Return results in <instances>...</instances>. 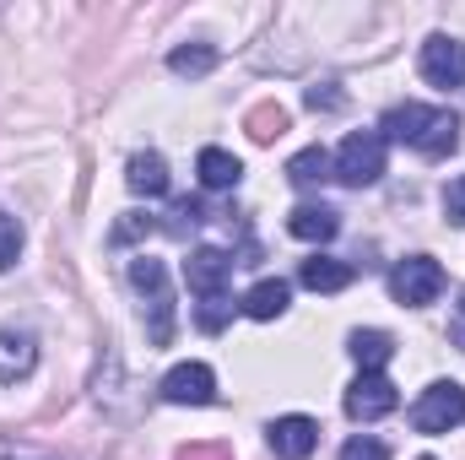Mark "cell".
I'll use <instances>...</instances> for the list:
<instances>
[{
    "label": "cell",
    "instance_id": "cell-1",
    "mask_svg": "<svg viewBox=\"0 0 465 460\" xmlns=\"http://www.w3.org/2000/svg\"><path fill=\"white\" fill-rule=\"evenodd\" d=\"M384 141H401V146H417L422 157H450L460 152V115L455 109H428V104H395L384 125H379Z\"/></svg>",
    "mask_w": 465,
    "mask_h": 460
},
{
    "label": "cell",
    "instance_id": "cell-2",
    "mask_svg": "<svg viewBox=\"0 0 465 460\" xmlns=\"http://www.w3.org/2000/svg\"><path fill=\"white\" fill-rule=\"evenodd\" d=\"M130 287L146 298V342L168 346L173 342V293H168V265L152 260V255H135L130 260Z\"/></svg>",
    "mask_w": 465,
    "mask_h": 460
},
{
    "label": "cell",
    "instance_id": "cell-3",
    "mask_svg": "<svg viewBox=\"0 0 465 460\" xmlns=\"http://www.w3.org/2000/svg\"><path fill=\"white\" fill-rule=\"evenodd\" d=\"M384 135L379 130H351L347 141L336 146V157H331V179H341L351 190H368V185H379L384 179Z\"/></svg>",
    "mask_w": 465,
    "mask_h": 460
},
{
    "label": "cell",
    "instance_id": "cell-4",
    "mask_svg": "<svg viewBox=\"0 0 465 460\" xmlns=\"http://www.w3.org/2000/svg\"><path fill=\"white\" fill-rule=\"evenodd\" d=\"M444 265L433 260V255H406L395 271H390V293H395V304H406V309H428V304H439V293H444Z\"/></svg>",
    "mask_w": 465,
    "mask_h": 460
},
{
    "label": "cell",
    "instance_id": "cell-5",
    "mask_svg": "<svg viewBox=\"0 0 465 460\" xmlns=\"http://www.w3.org/2000/svg\"><path fill=\"white\" fill-rule=\"evenodd\" d=\"M460 423H465V385H455V379H433L411 406L417 434H455Z\"/></svg>",
    "mask_w": 465,
    "mask_h": 460
},
{
    "label": "cell",
    "instance_id": "cell-6",
    "mask_svg": "<svg viewBox=\"0 0 465 460\" xmlns=\"http://www.w3.org/2000/svg\"><path fill=\"white\" fill-rule=\"evenodd\" d=\"M232 265H238V260H232L228 249L201 244V249H190V260H184V287H190L195 298H228Z\"/></svg>",
    "mask_w": 465,
    "mask_h": 460
},
{
    "label": "cell",
    "instance_id": "cell-7",
    "mask_svg": "<svg viewBox=\"0 0 465 460\" xmlns=\"http://www.w3.org/2000/svg\"><path fill=\"white\" fill-rule=\"evenodd\" d=\"M157 395L168 406H212L217 401V374L206 363H173L157 385Z\"/></svg>",
    "mask_w": 465,
    "mask_h": 460
},
{
    "label": "cell",
    "instance_id": "cell-8",
    "mask_svg": "<svg viewBox=\"0 0 465 460\" xmlns=\"http://www.w3.org/2000/svg\"><path fill=\"white\" fill-rule=\"evenodd\" d=\"M422 82L428 87H465V44L450 38V33H433L422 44Z\"/></svg>",
    "mask_w": 465,
    "mask_h": 460
},
{
    "label": "cell",
    "instance_id": "cell-9",
    "mask_svg": "<svg viewBox=\"0 0 465 460\" xmlns=\"http://www.w3.org/2000/svg\"><path fill=\"white\" fill-rule=\"evenodd\" d=\"M401 406V390L384 379V374H357L347 390V417L357 423H379V417H390Z\"/></svg>",
    "mask_w": 465,
    "mask_h": 460
},
{
    "label": "cell",
    "instance_id": "cell-10",
    "mask_svg": "<svg viewBox=\"0 0 465 460\" xmlns=\"http://www.w3.org/2000/svg\"><path fill=\"white\" fill-rule=\"evenodd\" d=\"M265 439H271L276 460H309L314 450H320V423L303 417V412H292V417H276Z\"/></svg>",
    "mask_w": 465,
    "mask_h": 460
},
{
    "label": "cell",
    "instance_id": "cell-11",
    "mask_svg": "<svg viewBox=\"0 0 465 460\" xmlns=\"http://www.w3.org/2000/svg\"><path fill=\"white\" fill-rule=\"evenodd\" d=\"M124 185H130V195H146V201H163L168 195V163L157 157V152H135L130 163H124Z\"/></svg>",
    "mask_w": 465,
    "mask_h": 460
},
{
    "label": "cell",
    "instance_id": "cell-12",
    "mask_svg": "<svg viewBox=\"0 0 465 460\" xmlns=\"http://www.w3.org/2000/svg\"><path fill=\"white\" fill-rule=\"evenodd\" d=\"M351 276H357V265L351 260H336V255H314V260L298 265V282L309 293H341V287H351Z\"/></svg>",
    "mask_w": 465,
    "mask_h": 460
},
{
    "label": "cell",
    "instance_id": "cell-13",
    "mask_svg": "<svg viewBox=\"0 0 465 460\" xmlns=\"http://www.w3.org/2000/svg\"><path fill=\"white\" fill-rule=\"evenodd\" d=\"M287 304H292V287H287L282 276H265V282H254V287L238 298V309H243L249 320H282Z\"/></svg>",
    "mask_w": 465,
    "mask_h": 460
},
{
    "label": "cell",
    "instance_id": "cell-14",
    "mask_svg": "<svg viewBox=\"0 0 465 460\" xmlns=\"http://www.w3.org/2000/svg\"><path fill=\"white\" fill-rule=\"evenodd\" d=\"M38 368V342L27 331H0V385H16Z\"/></svg>",
    "mask_w": 465,
    "mask_h": 460
},
{
    "label": "cell",
    "instance_id": "cell-15",
    "mask_svg": "<svg viewBox=\"0 0 465 460\" xmlns=\"http://www.w3.org/2000/svg\"><path fill=\"white\" fill-rule=\"evenodd\" d=\"M287 233L292 238H303V244H331L336 233H341V212H331V206H292V217H287Z\"/></svg>",
    "mask_w": 465,
    "mask_h": 460
},
{
    "label": "cell",
    "instance_id": "cell-16",
    "mask_svg": "<svg viewBox=\"0 0 465 460\" xmlns=\"http://www.w3.org/2000/svg\"><path fill=\"white\" fill-rule=\"evenodd\" d=\"M195 174H201V185H206V190H238V179H243V163L232 157L228 146H201V157H195Z\"/></svg>",
    "mask_w": 465,
    "mask_h": 460
},
{
    "label": "cell",
    "instance_id": "cell-17",
    "mask_svg": "<svg viewBox=\"0 0 465 460\" xmlns=\"http://www.w3.org/2000/svg\"><path fill=\"white\" fill-rule=\"evenodd\" d=\"M347 352H351V363H357L362 374H384V363L395 357V342H390L384 331H351Z\"/></svg>",
    "mask_w": 465,
    "mask_h": 460
},
{
    "label": "cell",
    "instance_id": "cell-18",
    "mask_svg": "<svg viewBox=\"0 0 465 460\" xmlns=\"http://www.w3.org/2000/svg\"><path fill=\"white\" fill-rule=\"evenodd\" d=\"M287 179H292L298 190H314V185H325V179H331V152H325V146H303V152L287 163Z\"/></svg>",
    "mask_w": 465,
    "mask_h": 460
},
{
    "label": "cell",
    "instance_id": "cell-19",
    "mask_svg": "<svg viewBox=\"0 0 465 460\" xmlns=\"http://www.w3.org/2000/svg\"><path fill=\"white\" fill-rule=\"evenodd\" d=\"M212 65H217V49H212V44H179V49L168 55V71H173V76H190V82L206 76Z\"/></svg>",
    "mask_w": 465,
    "mask_h": 460
},
{
    "label": "cell",
    "instance_id": "cell-20",
    "mask_svg": "<svg viewBox=\"0 0 465 460\" xmlns=\"http://www.w3.org/2000/svg\"><path fill=\"white\" fill-rule=\"evenodd\" d=\"M243 130H249V141L271 146V141L287 130V109H282V104H254V109H249V119H243Z\"/></svg>",
    "mask_w": 465,
    "mask_h": 460
},
{
    "label": "cell",
    "instance_id": "cell-21",
    "mask_svg": "<svg viewBox=\"0 0 465 460\" xmlns=\"http://www.w3.org/2000/svg\"><path fill=\"white\" fill-rule=\"evenodd\" d=\"M201 223H206V212H201V201H190V195H179V201L168 206V223H163V228H168V233H179V238H184V233H190V228H201Z\"/></svg>",
    "mask_w": 465,
    "mask_h": 460
},
{
    "label": "cell",
    "instance_id": "cell-22",
    "mask_svg": "<svg viewBox=\"0 0 465 460\" xmlns=\"http://www.w3.org/2000/svg\"><path fill=\"white\" fill-rule=\"evenodd\" d=\"M228 320H232V304H228V298H201V304H195V325H201L206 336H217Z\"/></svg>",
    "mask_w": 465,
    "mask_h": 460
},
{
    "label": "cell",
    "instance_id": "cell-23",
    "mask_svg": "<svg viewBox=\"0 0 465 460\" xmlns=\"http://www.w3.org/2000/svg\"><path fill=\"white\" fill-rule=\"evenodd\" d=\"M16 255H22V223L11 212H0V271H11Z\"/></svg>",
    "mask_w": 465,
    "mask_h": 460
},
{
    "label": "cell",
    "instance_id": "cell-24",
    "mask_svg": "<svg viewBox=\"0 0 465 460\" xmlns=\"http://www.w3.org/2000/svg\"><path fill=\"white\" fill-rule=\"evenodd\" d=\"M341 460H390V445L373 439V434H357V439L341 445Z\"/></svg>",
    "mask_w": 465,
    "mask_h": 460
},
{
    "label": "cell",
    "instance_id": "cell-25",
    "mask_svg": "<svg viewBox=\"0 0 465 460\" xmlns=\"http://www.w3.org/2000/svg\"><path fill=\"white\" fill-rule=\"evenodd\" d=\"M152 228H157V223H152L146 212H124V217L114 223V233H109V244H130V238H146Z\"/></svg>",
    "mask_w": 465,
    "mask_h": 460
},
{
    "label": "cell",
    "instance_id": "cell-26",
    "mask_svg": "<svg viewBox=\"0 0 465 460\" xmlns=\"http://www.w3.org/2000/svg\"><path fill=\"white\" fill-rule=\"evenodd\" d=\"M444 217H450L455 228H465V174L444 185Z\"/></svg>",
    "mask_w": 465,
    "mask_h": 460
},
{
    "label": "cell",
    "instance_id": "cell-27",
    "mask_svg": "<svg viewBox=\"0 0 465 460\" xmlns=\"http://www.w3.org/2000/svg\"><path fill=\"white\" fill-rule=\"evenodd\" d=\"M303 104H309V109H314V115H320V109H325V115H331V109H341V104H347V98H341V93H336V82H325V87H309V93H303Z\"/></svg>",
    "mask_w": 465,
    "mask_h": 460
},
{
    "label": "cell",
    "instance_id": "cell-28",
    "mask_svg": "<svg viewBox=\"0 0 465 460\" xmlns=\"http://www.w3.org/2000/svg\"><path fill=\"white\" fill-rule=\"evenodd\" d=\"M179 460H232L228 445H201V450H179Z\"/></svg>",
    "mask_w": 465,
    "mask_h": 460
},
{
    "label": "cell",
    "instance_id": "cell-29",
    "mask_svg": "<svg viewBox=\"0 0 465 460\" xmlns=\"http://www.w3.org/2000/svg\"><path fill=\"white\" fill-rule=\"evenodd\" d=\"M450 336H455V346L465 352V320H455V331H450Z\"/></svg>",
    "mask_w": 465,
    "mask_h": 460
},
{
    "label": "cell",
    "instance_id": "cell-30",
    "mask_svg": "<svg viewBox=\"0 0 465 460\" xmlns=\"http://www.w3.org/2000/svg\"><path fill=\"white\" fill-rule=\"evenodd\" d=\"M460 320H465V287H460Z\"/></svg>",
    "mask_w": 465,
    "mask_h": 460
},
{
    "label": "cell",
    "instance_id": "cell-31",
    "mask_svg": "<svg viewBox=\"0 0 465 460\" xmlns=\"http://www.w3.org/2000/svg\"><path fill=\"white\" fill-rule=\"evenodd\" d=\"M422 460H433V455H422Z\"/></svg>",
    "mask_w": 465,
    "mask_h": 460
}]
</instances>
